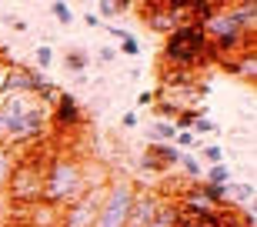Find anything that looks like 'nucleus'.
<instances>
[{
  "mask_svg": "<svg viewBox=\"0 0 257 227\" xmlns=\"http://www.w3.org/2000/svg\"><path fill=\"white\" fill-rule=\"evenodd\" d=\"M50 113L30 94H10L0 104V141L4 144H30L47 134Z\"/></svg>",
  "mask_w": 257,
  "mask_h": 227,
  "instance_id": "1",
  "label": "nucleus"
},
{
  "mask_svg": "<svg viewBox=\"0 0 257 227\" xmlns=\"http://www.w3.org/2000/svg\"><path fill=\"white\" fill-rule=\"evenodd\" d=\"M90 187L84 177V164L77 161L74 154H54V161H47L44 167V187H40V204L57 207L74 200L77 194H84Z\"/></svg>",
  "mask_w": 257,
  "mask_h": 227,
  "instance_id": "2",
  "label": "nucleus"
},
{
  "mask_svg": "<svg viewBox=\"0 0 257 227\" xmlns=\"http://www.w3.org/2000/svg\"><path fill=\"white\" fill-rule=\"evenodd\" d=\"M207 60H214V47H210L200 24H184V27L167 34V44H164V64L167 67L191 74L194 67L207 64Z\"/></svg>",
  "mask_w": 257,
  "mask_h": 227,
  "instance_id": "3",
  "label": "nucleus"
},
{
  "mask_svg": "<svg viewBox=\"0 0 257 227\" xmlns=\"http://www.w3.org/2000/svg\"><path fill=\"white\" fill-rule=\"evenodd\" d=\"M134 197H137V184L127 180V177H117L114 184L104 190V200H100L94 227H127Z\"/></svg>",
  "mask_w": 257,
  "mask_h": 227,
  "instance_id": "4",
  "label": "nucleus"
},
{
  "mask_svg": "<svg viewBox=\"0 0 257 227\" xmlns=\"http://www.w3.org/2000/svg\"><path fill=\"white\" fill-rule=\"evenodd\" d=\"M40 187H44V167L37 161H17L4 194L14 207H34L40 204Z\"/></svg>",
  "mask_w": 257,
  "mask_h": 227,
  "instance_id": "5",
  "label": "nucleus"
},
{
  "mask_svg": "<svg viewBox=\"0 0 257 227\" xmlns=\"http://www.w3.org/2000/svg\"><path fill=\"white\" fill-rule=\"evenodd\" d=\"M100 200H104V184H90L84 194H77L70 200V207L64 214V227H94Z\"/></svg>",
  "mask_w": 257,
  "mask_h": 227,
  "instance_id": "6",
  "label": "nucleus"
},
{
  "mask_svg": "<svg viewBox=\"0 0 257 227\" xmlns=\"http://www.w3.org/2000/svg\"><path fill=\"white\" fill-rule=\"evenodd\" d=\"M137 10L144 14V24H147L154 34H171V30H177V24L171 20V14L164 10V0H151V4H141Z\"/></svg>",
  "mask_w": 257,
  "mask_h": 227,
  "instance_id": "7",
  "label": "nucleus"
},
{
  "mask_svg": "<svg viewBox=\"0 0 257 227\" xmlns=\"http://www.w3.org/2000/svg\"><path fill=\"white\" fill-rule=\"evenodd\" d=\"M80 117L84 113H80V104H77L74 94H60L54 110H50V124H57V127H77Z\"/></svg>",
  "mask_w": 257,
  "mask_h": 227,
  "instance_id": "8",
  "label": "nucleus"
},
{
  "mask_svg": "<svg viewBox=\"0 0 257 227\" xmlns=\"http://www.w3.org/2000/svg\"><path fill=\"white\" fill-rule=\"evenodd\" d=\"M157 207H161V197H154V194H141V190H137L127 227H147L154 220V214H157Z\"/></svg>",
  "mask_w": 257,
  "mask_h": 227,
  "instance_id": "9",
  "label": "nucleus"
},
{
  "mask_svg": "<svg viewBox=\"0 0 257 227\" xmlns=\"http://www.w3.org/2000/svg\"><path fill=\"white\" fill-rule=\"evenodd\" d=\"M227 70H230V74H237V77H244L247 84H254V80H257V47L244 50V54H240Z\"/></svg>",
  "mask_w": 257,
  "mask_h": 227,
  "instance_id": "10",
  "label": "nucleus"
},
{
  "mask_svg": "<svg viewBox=\"0 0 257 227\" xmlns=\"http://www.w3.org/2000/svg\"><path fill=\"white\" fill-rule=\"evenodd\" d=\"M174 227H224V224H220V210H217V214H191V210L177 207V220H174Z\"/></svg>",
  "mask_w": 257,
  "mask_h": 227,
  "instance_id": "11",
  "label": "nucleus"
},
{
  "mask_svg": "<svg viewBox=\"0 0 257 227\" xmlns=\"http://www.w3.org/2000/svg\"><path fill=\"white\" fill-rule=\"evenodd\" d=\"M227 7L234 10V17L244 24L247 34H257V4L254 0H237V4H227Z\"/></svg>",
  "mask_w": 257,
  "mask_h": 227,
  "instance_id": "12",
  "label": "nucleus"
},
{
  "mask_svg": "<svg viewBox=\"0 0 257 227\" xmlns=\"http://www.w3.org/2000/svg\"><path fill=\"white\" fill-rule=\"evenodd\" d=\"M147 157H151V161L157 164V167H171V164L181 161V151H177L174 144H151Z\"/></svg>",
  "mask_w": 257,
  "mask_h": 227,
  "instance_id": "13",
  "label": "nucleus"
},
{
  "mask_svg": "<svg viewBox=\"0 0 257 227\" xmlns=\"http://www.w3.org/2000/svg\"><path fill=\"white\" fill-rule=\"evenodd\" d=\"M14 164H17V157H14V147L0 141V194L7 190V180H10V174H14Z\"/></svg>",
  "mask_w": 257,
  "mask_h": 227,
  "instance_id": "14",
  "label": "nucleus"
},
{
  "mask_svg": "<svg viewBox=\"0 0 257 227\" xmlns=\"http://www.w3.org/2000/svg\"><path fill=\"white\" fill-rule=\"evenodd\" d=\"M224 197H227V207L247 204V200L254 197V184H224Z\"/></svg>",
  "mask_w": 257,
  "mask_h": 227,
  "instance_id": "15",
  "label": "nucleus"
},
{
  "mask_svg": "<svg viewBox=\"0 0 257 227\" xmlns=\"http://www.w3.org/2000/svg\"><path fill=\"white\" fill-rule=\"evenodd\" d=\"M174 137H177V127H174V121H164V117H157V121H154V131H151V141H154V144H174Z\"/></svg>",
  "mask_w": 257,
  "mask_h": 227,
  "instance_id": "16",
  "label": "nucleus"
},
{
  "mask_svg": "<svg viewBox=\"0 0 257 227\" xmlns=\"http://www.w3.org/2000/svg\"><path fill=\"white\" fill-rule=\"evenodd\" d=\"M174 220H177V204H164L157 207V214H154V220L147 227H174Z\"/></svg>",
  "mask_w": 257,
  "mask_h": 227,
  "instance_id": "17",
  "label": "nucleus"
},
{
  "mask_svg": "<svg viewBox=\"0 0 257 227\" xmlns=\"http://www.w3.org/2000/svg\"><path fill=\"white\" fill-rule=\"evenodd\" d=\"M64 64H67V70H70V74H84L87 64H90V57H87L84 50H70V54L64 57Z\"/></svg>",
  "mask_w": 257,
  "mask_h": 227,
  "instance_id": "18",
  "label": "nucleus"
},
{
  "mask_svg": "<svg viewBox=\"0 0 257 227\" xmlns=\"http://www.w3.org/2000/svg\"><path fill=\"white\" fill-rule=\"evenodd\" d=\"M131 10V4H114V0H100L97 4V17H117V14H127Z\"/></svg>",
  "mask_w": 257,
  "mask_h": 227,
  "instance_id": "19",
  "label": "nucleus"
},
{
  "mask_svg": "<svg viewBox=\"0 0 257 227\" xmlns=\"http://www.w3.org/2000/svg\"><path fill=\"white\" fill-rule=\"evenodd\" d=\"M177 164L184 167V174H187L191 180H200V164H197V157H194V154L181 151V161H177Z\"/></svg>",
  "mask_w": 257,
  "mask_h": 227,
  "instance_id": "20",
  "label": "nucleus"
},
{
  "mask_svg": "<svg viewBox=\"0 0 257 227\" xmlns=\"http://www.w3.org/2000/svg\"><path fill=\"white\" fill-rule=\"evenodd\" d=\"M207 184H230V167H227V164L207 167Z\"/></svg>",
  "mask_w": 257,
  "mask_h": 227,
  "instance_id": "21",
  "label": "nucleus"
},
{
  "mask_svg": "<svg viewBox=\"0 0 257 227\" xmlns=\"http://www.w3.org/2000/svg\"><path fill=\"white\" fill-rule=\"evenodd\" d=\"M220 127H217V121H210V117H197V121L191 124V134L197 137V134H217Z\"/></svg>",
  "mask_w": 257,
  "mask_h": 227,
  "instance_id": "22",
  "label": "nucleus"
},
{
  "mask_svg": "<svg viewBox=\"0 0 257 227\" xmlns=\"http://www.w3.org/2000/svg\"><path fill=\"white\" fill-rule=\"evenodd\" d=\"M204 161H207L210 167L224 164V147H220V144H207V147H204Z\"/></svg>",
  "mask_w": 257,
  "mask_h": 227,
  "instance_id": "23",
  "label": "nucleus"
},
{
  "mask_svg": "<svg viewBox=\"0 0 257 227\" xmlns=\"http://www.w3.org/2000/svg\"><path fill=\"white\" fill-rule=\"evenodd\" d=\"M50 14L57 24H74V10L67 7V4H50Z\"/></svg>",
  "mask_w": 257,
  "mask_h": 227,
  "instance_id": "24",
  "label": "nucleus"
},
{
  "mask_svg": "<svg viewBox=\"0 0 257 227\" xmlns=\"http://www.w3.org/2000/svg\"><path fill=\"white\" fill-rule=\"evenodd\" d=\"M117 54L137 57V54H141V40H137V37H124V40H120V47H117Z\"/></svg>",
  "mask_w": 257,
  "mask_h": 227,
  "instance_id": "25",
  "label": "nucleus"
},
{
  "mask_svg": "<svg viewBox=\"0 0 257 227\" xmlns=\"http://www.w3.org/2000/svg\"><path fill=\"white\" fill-rule=\"evenodd\" d=\"M194 144H197V137H194L191 131H177V137H174V147H177V151H187Z\"/></svg>",
  "mask_w": 257,
  "mask_h": 227,
  "instance_id": "26",
  "label": "nucleus"
},
{
  "mask_svg": "<svg viewBox=\"0 0 257 227\" xmlns=\"http://www.w3.org/2000/svg\"><path fill=\"white\" fill-rule=\"evenodd\" d=\"M34 57H37V67H50V64H54V50H50L47 44H40Z\"/></svg>",
  "mask_w": 257,
  "mask_h": 227,
  "instance_id": "27",
  "label": "nucleus"
},
{
  "mask_svg": "<svg viewBox=\"0 0 257 227\" xmlns=\"http://www.w3.org/2000/svg\"><path fill=\"white\" fill-rule=\"evenodd\" d=\"M4 24H7L10 30H17V34H27V20L24 17H4Z\"/></svg>",
  "mask_w": 257,
  "mask_h": 227,
  "instance_id": "28",
  "label": "nucleus"
},
{
  "mask_svg": "<svg viewBox=\"0 0 257 227\" xmlns=\"http://www.w3.org/2000/svg\"><path fill=\"white\" fill-rule=\"evenodd\" d=\"M114 57H117V47H100L97 50V60H100V64H110Z\"/></svg>",
  "mask_w": 257,
  "mask_h": 227,
  "instance_id": "29",
  "label": "nucleus"
},
{
  "mask_svg": "<svg viewBox=\"0 0 257 227\" xmlns=\"http://www.w3.org/2000/svg\"><path fill=\"white\" fill-rule=\"evenodd\" d=\"M120 124H124L127 131H134V127H137V113H134V110H127L124 117H120Z\"/></svg>",
  "mask_w": 257,
  "mask_h": 227,
  "instance_id": "30",
  "label": "nucleus"
},
{
  "mask_svg": "<svg viewBox=\"0 0 257 227\" xmlns=\"http://www.w3.org/2000/svg\"><path fill=\"white\" fill-rule=\"evenodd\" d=\"M104 30L110 34V37H117V40H124V37H131L127 30H120V27H110V24H104Z\"/></svg>",
  "mask_w": 257,
  "mask_h": 227,
  "instance_id": "31",
  "label": "nucleus"
},
{
  "mask_svg": "<svg viewBox=\"0 0 257 227\" xmlns=\"http://www.w3.org/2000/svg\"><path fill=\"white\" fill-rule=\"evenodd\" d=\"M84 24H87V27H104V20L97 17V14H87V17H84Z\"/></svg>",
  "mask_w": 257,
  "mask_h": 227,
  "instance_id": "32",
  "label": "nucleus"
},
{
  "mask_svg": "<svg viewBox=\"0 0 257 227\" xmlns=\"http://www.w3.org/2000/svg\"><path fill=\"white\" fill-rule=\"evenodd\" d=\"M151 100H154V94H151V90H144V94H141V97H137V104H144V107L151 104Z\"/></svg>",
  "mask_w": 257,
  "mask_h": 227,
  "instance_id": "33",
  "label": "nucleus"
},
{
  "mask_svg": "<svg viewBox=\"0 0 257 227\" xmlns=\"http://www.w3.org/2000/svg\"><path fill=\"white\" fill-rule=\"evenodd\" d=\"M0 50H4V44H0Z\"/></svg>",
  "mask_w": 257,
  "mask_h": 227,
  "instance_id": "34",
  "label": "nucleus"
},
{
  "mask_svg": "<svg viewBox=\"0 0 257 227\" xmlns=\"http://www.w3.org/2000/svg\"><path fill=\"white\" fill-rule=\"evenodd\" d=\"M0 227H4V220H0Z\"/></svg>",
  "mask_w": 257,
  "mask_h": 227,
  "instance_id": "35",
  "label": "nucleus"
}]
</instances>
